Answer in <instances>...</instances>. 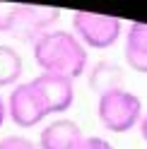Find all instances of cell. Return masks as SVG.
Instances as JSON below:
<instances>
[{
    "instance_id": "cell-12",
    "label": "cell",
    "mask_w": 147,
    "mask_h": 149,
    "mask_svg": "<svg viewBox=\"0 0 147 149\" xmlns=\"http://www.w3.org/2000/svg\"><path fill=\"white\" fill-rule=\"evenodd\" d=\"M12 15H15V5H5V3H0V34H10Z\"/></svg>"
},
{
    "instance_id": "cell-15",
    "label": "cell",
    "mask_w": 147,
    "mask_h": 149,
    "mask_svg": "<svg viewBox=\"0 0 147 149\" xmlns=\"http://www.w3.org/2000/svg\"><path fill=\"white\" fill-rule=\"evenodd\" d=\"M5 118H7V101L0 96V125L5 123Z\"/></svg>"
},
{
    "instance_id": "cell-6",
    "label": "cell",
    "mask_w": 147,
    "mask_h": 149,
    "mask_svg": "<svg viewBox=\"0 0 147 149\" xmlns=\"http://www.w3.org/2000/svg\"><path fill=\"white\" fill-rule=\"evenodd\" d=\"M29 82L34 84V89L39 91V96L43 101L46 111H48V116L65 113V111L75 104V82L68 79V77L41 72Z\"/></svg>"
},
{
    "instance_id": "cell-9",
    "label": "cell",
    "mask_w": 147,
    "mask_h": 149,
    "mask_svg": "<svg viewBox=\"0 0 147 149\" xmlns=\"http://www.w3.org/2000/svg\"><path fill=\"white\" fill-rule=\"evenodd\" d=\"M89 87L94 91H99V94L111 91V89H121L123 87V70L116 63L99 60L89 72Z\"/></svg>"
},
{
    "instance_id": "cell-13",
    "label": "cell",
    "mask_w": 147,
    "mask_h": 149,
    "mask_svg": "<svg viewBox=\"0 0 147 149\" xmlns=\"http://www.w3.org/2000/svg\"><path fill=\"white\" fill-rule=\"evenodd\" d=\"M77 149H113V144L108 142V139H104V137H82V142H80V147Z\"/></svg>"
},
{
    "instance_id": "cell-11",
    "label": "cell",
    "mask_w": 147,
    "mask_h": 149,
    "mask_svg": "<svg viewBox=\"0 0 147 149\" xmlns=\"http://www.w3.org/2000/svg\"><path fill=\"white\" fill-rule=\"evenodd\" d=\"M0 149H39V144L24 135H7L0 139Z\"/></svg>"
},
{
    "instance_id": "cell-5",
    "label": "cell",
    "mask_w": 147,
    "mask_h": 149,
    "mask_svg": "<svg viewBox=\"0 0 147 149\" xmlns=\"http://www.w3.org/2000/svg\"><path fill=\"white\" fill-rule=\"evenodd\" d=\"M48 116L39 91L34 89L32 82H20L7 99V118L17 127H34Z\"/></svg>"
},
{
    "instance_id": "cell-8",
    "label": "cell",
    "mask_w": 147,
    "mask_h": 149,
    "mask_svg": "<svg viewBox=\"0 0 147 149\" xmlns=\"http://www.w3.org/2000/svg\"><path fill=\"white\" fill-rule=\"evenodd\" d=\"M125 63L130 65V70L147 74V24L135 22L125 34V46H123Z\"/></svg>"
},
{
    "instance_id": "cell-3",
    "label": "cell",
    "mask_w": 147,
    "mask_h": 149,
    "mask_svg": "<svg viewBox=\"0 0 147 149\" xmlns=\"http://www.w3.org/2000/svg\"><path fill=\"white\" fill-rule=\"evenodd\" d=\"M123 22L111 15H97V12H82L77 10L72 15V34L85 43V48L104 51L121 39Z\"/></svg>"
},
{
    "instance_id": "cell-2",
    "label": "cell",
    "mask_w": 147,
    "mask_h": 149,
    "mask_svg": "<svg viewBox=\"0 0 147 149\" xmlns=\"http://www.w3.org/2000/svg\"><path fill=\"white\" fill-rule=\"evenodd\" d=\"M97 113L102 125L108 132H128L133 130L142 118V101L137 94L128 89H111L99 94V104H97Z\"/></svg>"
},
{
    "instance_id": "cell-14",
    "label": "cell",
    "mask_w": 147,
    "mask_h": 149,
    "mask_svg": "<svg viewBox=\"0 0 147 149\" xmlns=\"http://www.w3.org/2000/svg\"><path fill=\"white\" fill-rule=\"evenodd\" d=\"M137 127H140V135H142V139L147 142V113H142V118H140V123H137Z\"/></svg>"
},
{
    "instance_id": "cell-1",
    "label": "cell",
    "mask_w": 147,
    "mask_h": 149,
    "mask_svg": "<svg viewBox=\"0 0 147 149\" xmlns=\"http://www.w3.org/2000/svg\"><path fill=\"white\" fill-rule=\"evenodd\" d=\"M34 60L41 72L60 74L75 82L87 70V48L72 31L51 29L34 41Z\"/></svg>"
},
{
    "instance_id": "cell-4",
    "label": "cell",
    "mask_w": 147,
    "mask_h": 149,
    "mask_svg": "<svg viewBox=\"0 0 147 149\" xmlns=\"http://www.w3.org/2000/svg\"><path fill=\"white\" fill-rule=\"evenodd\" d=\"M60 19V10L56 7H39V5H15L10 34L20 41H36L46 31L56 29Z\"/></svg>"
},
{
    "instance_id": "cell-7",
    "label": "cell",
    "mask_w": 147,
    "mask_h": 149,
    "mask_svg": "<svg viewBox=\"0 0 147 149\" xmlns=\"http://www.w3.org/2000/svg\"><path fill=\"white\" fill-rule=\"evenodd\" d=\"M82 130L70 118H56L41 130L39 135V149H77L82 142Z\"/></svg>"
},
{
    "instance_id": "cell-10",
    "label": "cell",
    "mask_w": 147,
    "mask_h": 149,
    "mask_svg": "<svg viewBox=\"0 0 147 149\" xmlns=\"http://www.w3.org/2000/svg\"><path fill=\"white\" fill-rule=\"evenodd\" d=\"M24 72V63L20 51H15L12 46L0 43V87H17L20 77Z\"/></svg>"
}]
</instances>
